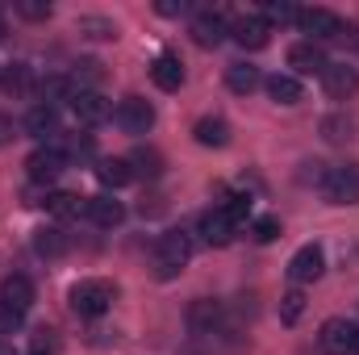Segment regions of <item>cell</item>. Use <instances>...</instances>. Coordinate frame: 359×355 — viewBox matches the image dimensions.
<instances>
[{"mask_svg":"<svg viewBox=\"0 0 359 355\" xmlns=\"http://www.w3.org/2000/svg\"><path fill=\"white\" fill-rule=\"evenodd\" d=\"M188 260H192V234H184V230L159 234V243H155V267H159L163 280H172L176 272H184Z\"/></svg>","mask_w":359,"mask_h":355,"instance_id":"cell-1","label":"cell"},{"mask_svg":"<svg viewBox=\"0 0 359 355\" xmlns=\"http://www.w3.org/2000/svg\"><path fill=\"white\" fill-rule=\"evenodd\" d=\"M322 196L330 205H359V168L355 163H343V168H326L322 176Z\"/></svg>","mask_w":359,"mask_h":355,"instance_id":"cell-2","label":"cell"},{"mask_svg":"<svg viewBox=\"0 0 359 355\" xmlns=\"http://www.w3.org/2000/svg\"><path fill=\"white\" fill-rule=\"evenodd\" d=\"M67 301H72V309H76L80 318H100V314L113 305V288H109L104 280H80V284H72Z\"/></svg>","mask_w":359,"mask_h":355,"instance_id":"cell-3","label":"cell"},{"mask_svg":"<svg viewBox=\"0 0 359 355\" xmlns=\"http://www.w3.org/2000/svg\"><path fill=\"white\" fill-rule=\"evenodd\" d=\"M113 121L126 130V134H147L155 126V105L142 100V96H126L117 109H113Z\"/></svg>","mask_w":359,"mask_h":355,"instance_id":"cell-4","label":"cell"},{"mask_svg":"<svg viewBox=\"0 0 359 355\" xmlns=\"http://www.w3.org/2000/svg\"><path fill=\"white\" fill-rule=\"evenodd\" d=\"M355 339H359V326L347 322V318H326L322 322V335H318V343H322L326 355H351Z\"/></svg>","mask_w":359,"mask_h":355,"instance_id":"cell-5","label":"cell"},{"mask_svg":"<svg viewBox=\"0 0 359 355\" xmlns=\"http://www.w3.org/2000/svg\"><path fill=\"white\" fill-rule=\"evenodd\" d=\"M63 168H67V155L50 142V147H38L29 159H25V172H29V180L34 184H50V180L63 176Z\"/></svg>","mask_w":359,"mask_h":355,"instance_id":"cell-6","label":"cell"},{"mask_svg":"<svg viewBox=\"0 0 359 355\" xmlns=\"http://www.w3.org/2000/svg\"><path fill=\"white\" fill-rule=\"evenodd\" d=\"M326 272V251L318 247V243H305L292 260H288V280L292 284H309V280H318Z\"/></svg>","mask_w":359,"mask_h":355,"instance_id":"cell-7","label":"cell"},{"mask_svg":"<svg viewBox=\"0 0 359 355\" xmlns=\"http://www.w3.org/2000/svg\"><path fill=\"white\" fill-rule=\"evenodd\" d=\"M230 34H234V42L243 46V51H264L271 42V25L264 21V13H247V17H238L234 25H230Z\"/></svg>","mask_w":359,"mask_h":355,"instance_id":"cell-8","label":"cell"},{"mask_svg":"<svg viewBox=\"0 0 359 355\" xmlns=\"http://www.w3.org/2000/svg\"><path fill=\"white\" fill-rule=\"evenodd\" d=\"M297 25H301L305 34H313V38H343V34H347L343 17L330 13V8H301Z\"/></svg>","mask_w":359,"mask_h":355,"instance_id":"cell-9","label":"cell"},{"mask_svg":"<svg viewBox=\"0 0 359 355\" xmlns=\"http://www.w3.org/2000/svg\"><path fill=\"white\" fill-rule=\"evenodd\" d=\"M322 84H326V92L334 100H351V96H359V72L351 63H326Z\"/></svg>","mask_w":359,"mask_h":355,"instance_id":"cell-10","label":"cell"},{"mask_svg":"<svg viewBox=\"0 0 359 355\" xmlns=\"http://www.w3.org/2000/svg\"><path fill=\"white\" fill-rule=\"evenodd\" d=\"M72 113H76L80 126H100V121L113 117V105H109L100 92H76V96H72Z\"/></svg>","mask_w":359,"mask_h":355,"instance_id":"cell-11","label":"cell"},{"mask_svg":"<svg viewBox=\"0 0 359 355\" xmlns=\"http://www.w3.org/2000/svg\"><path fill=\"white\" fill-rule=\"evenodd\" d=\"M29 305H34V284L25 276H4V284H0V309L25 314Z\"/></svg>","mask_w":359,"mask_h":355,"instance_id":"cell-12","label":"cell"},{"mask_svg":"<svg viewBox=\"0 0 359 355\" xmlns=\"http://www.w3.org/2000/svg\"><path fill=\"white\" fill-rule=\"evenodd\" d=\"M217 326H222V301L201 297V301L188 305V330H192V335H213Z\"/></svg>","mask_w":359,"mask_h":355,"instance_id":"cell-13","label":"cell"},{"mask_svg":"<svg viewBox=\"0 0 359 355\" xmlns=\"http://www.w3.org/2000/svg\"><path fill=\"white\" fill-rule=\"evenodd\" d=\"M84 217H88L92 226H100V230H113V226H121V222H126V205H121V201H113V196H88Z\"/></svg>","mask_w":359,"mask_h":355,"instance_id":"cell-14","label":"cell"},{"mask_svg":"<svg viewBox=\"0 0 359 355\" xmlns=\"http://www.w3.org/2000/svg\"><path fill=\"white\" fill-rule=\"evenodd\" d=\"M226 34H230V25H226L222 13H201V17H192V42H196V46H222Z\"/></svg>","mask_w":359,"mask_h":355,"instance_id":"cell-15","label":"cell"},{"mask_svg":"<svg viewBox=\"0 0 359 355\" xmlns=\"http://www.w3.org/2000/svg\"><path fill=\"white\" fill-rule=\"evenodd\" d=\"M288 67H292L297 76H322V72H326V55H322V46H313V42H297V46L288 51Z\"/></svg>","mask_w":359,"mask_h":355,"instance_id":"cell-16","label":"cell"},{"mask_svg":"<svg viewBox=\"0 0 359 355\" xmlns=\"http://www.w3.org/2000/svg\"><path fill=\"white\" fill-rule=\"evenodd\" d=\"M25 130H29L34 138H55V134H59V109L38 100V105L25 113Z\"/></svg>","mask_w":359,"mask_h":355,"instance_id":"cell-17","label":"cell"},{"mask_svg":"<svg viewBox=\"0 0 359 355\" xmlns=\"http://www.w3.org/2000/svg\"><path fill=\"white\" fill-rule=\"evenodd\" d=\"M151 80H155L163 92H176L180 84H184V67H180V59L172 55V51H163V55L151 63Z\"/></svg>","mask_w":359,"mask_h":355,"instance_id":"cell-18","label":"cell"},{"mask_svg":"<svg viewBox=\"0 0 359 355\" xmlns=\"http://www.w3.org/2000/svg\"><path fill=\"white\" fill-rule=\"evenodd\" d=\"M201 239H205L209 247H226V243L234 239V222H230L222 209H213V213L201 217Z\"/></svg>","mask_w":359,"mask_h":355,"instance_id":"cell-19","label":"cell"},{"mask_svg":"<svg viewBox=\"0 0 359 355\" xmlns=\"http://www.w3.org/2000/svg\"><path fill=\"white\" fill-rule=\"evenodd\" d=\"M192 138L201 147H226L230 142V126H226V117H201L192 126Z\"/></svg>","mask_w":359,"mask_h":355,"instance_id":"cell-20","label":"cell"},{"mask_svg":"<svg viewBox=\"0 0 359 355\" xmlns=\"http://www.w3.org/2000/svg\"><path fill=\"white\" fill-rule=\"evenodd\" d=\"M259 84H264L259 67H251V63H230V67H226V88H230V92L247 96V92H255Z\"/></svg>","mask_w":359,"mask_h":355,"instance_id":"cell-21","label":"cell"},{"mask_svg":"<svg viewBox=\"0 0 359 355\" xmlns=\"http://www.w3.org/2000/svg\"><path fill=\"white\" fill-rule=\"evenodd\" d=\"M264 88H268V96L276 105H297V100L305 96L301 80H297V76H284V72H276L271 80H264Z\"/></svg>","mask_w":359,"mask_h":355,"instance_id":"cell-22","label":"cell"},{"mask_svg":"<svg viewBox=\"0 0 359 355\" xmlns=\"http://www.w3.org/2000/svg\"><path fill=\"white\" fill-rule=\"evenodd\" d=\"M42 205H46V213H55V217H80L84 205H88V196H80V192H50Z\"/></svg>","mask_w":359,"mask_h":355,"instance_id":"cell-23","label":"cell"},{"mask_svg":"<svg viewBox=\"0 0 359 355\" xmlns=\"http://www.w3.org/2000/svg\"><path fill=\"white\" fill-rule=\"evenodd\" d=\"M34 251L38 255H63L67 251V234L59 230V226H42V230H34Z\"/></svg>","mask_w":359,"mask_h":355,"instance_id":"cell-24","label":"cell"},{"mask_svg":"<svg viewBox=\"0 0 359 355\" xmlns=\"http://www.w3.org/2000/svg\"><path fill=\"white\" fill-rule=\"evenodd\" d=\"M96 180H100L104 188H121V184L134 180V172H130L126 159H100V163H96Z\"/></svg>","mask_w":359,"mask_h":355,"instance_id":"cell-25","label":"cell"},{"mask_svg":"<svg viewBox=\"0 0 359 355\" xmlns=\"http://www.w3.org/2000/svg\"><path fill=\"white\" fill-rule=\"evenodd\" d=\"M126 163H130L134 176H147V180H155L159 172H163V159H159V151H151V147H138Z\"/></svg>","mask_w":359,"mask_h":355,"instance_id":"cell-26","label":"cell"},{"mask_svg":"<svg viewBox=\"0 0 359 355\" xmlns=\"http://www.w3.org/2000/svg\"><path fill=\"white\" fill-rule=\"evenodd\" d=\"M76 29H80L84 38H96V42H113V38H117V25H113L109 17H80Z\"/></svg>","mask_w":359,"mask_h":355,"instance_id":"cell-27","label":"cell"},{"mask_svg":"<svg viewBox=\"0 0 359 355\" xmlns=\"http://www.w3.org/2000/svg\"><path fill=\"white\" fill-rule=\"evenodd\" d=\"M322 134L330 138V142H347V138H355V121L351 117H322Z\"/></svg>","mask_w":359,"mask_h":355,"instance_id":"cell-28","label":"cell"},{"mask_svg":"<svg viewBox=\"0 0 359 355\" xmlns=\"http://www.w3.org/2000/svg\"><path fill=\"white\" fill-rule=\"evenodd\" d=\"M301 314H305V293H301V288L284 293V297H280V322H284V326H292Z\"/></svg>","mask_w":359,"mask_h":355,"instance_id":"cell-29","label":"cell"},{"mask_svg":"<svg viewBox=\"0 0 359 355\" xmlns=\"http://www.w3.org/2000/svg\"><path fill=\"white\" fill-rule=\"evenodd\" d=\"M297 17H301V8H292V4H284V0H268V4H264V21H280V25H284V21H297Z\"/></svg>","mask_w":359,"mask_h":355,"instance_id":"cell-30","label":"cell"},{"mask_svg":"<svg viewBox=\"0 0 359 355\" xmlns=\"http://www.w3.org/2000/svg\"><path fill=\"white\" fill-rule=\"evenodd\" d=\"M17 13L29 17V21H46L50 17V4L46 0H17Z\"/></svg>","mask_w":359,"mask_h":355,"instance_id":"cell-31","label":"cell"},{"mask_svg":"<svg viewBox=\"0 0 359 355\" xmlns=\"http://www.w3.org/2000/svg\"><path fill=\"white\" fill-rule=\"evenodd\" d=\"M280 239V217H259L255 222V243H276Z\"/></svg>","mask_w":359,"mask_h":355,"instance_id":"cell-32","label":"cell"},{"mask_svg":"<svg viewBox=\"0 0 359 355\" xmlns=\"http://www.w3.org/2000/svg\"><path fill=\"white\" fill-rule=\"evenodd\" d=\"M155 8H159L163 17H180V13H188V0H159Z\"/></svg>","mask_w":359,"mask_h":355,"instance_id":"cell-33","label":"cell"},{"mask_svg":"<svg viewBox=\"0 0 359 355\" xmlns=\"http://www.w3.org/2000/svg\"><path fill=\"white\" fill-rule=\"evenodd\" d=\"M21 326V314H8V309H0V330H17Z\"/></svg>","mask_w":359,"mask_h":355,"instance_id":"cell-34","label":"cell"},{"mask_svg":"<svg viewBox=\"0 0 359 355\" xmlns=\"http://www.w3.org/2000/svg\"><path fill=\"white\" fill-rule=\"evenodd\" d=\"M8 138H17V134H13V117L0 113V142H8Z\"/></svg>","mask_w":359,"mask_h":355,"instance_id":"cell-35","label":"cell"},{"mask_svg":"<svg viewBox=\"0 0 359 355\" xmlns=\"http://www.w3.org/2000/svg\"><path fill=\"white\" fill-rule=\"evenodd\" d=\"M0 355H13V347H8V343H0Z\"/></svg>","mask_w":359,"mask_h":355,"instance_id":"cell-36","label":"cell"},{"mask_svg":"<svg viewBox=\"0 0 359 355\" xmlns=\"http://www.w3.org/2000/svg\"><path fill=\"white\" fill-rule=\"evenodd\" d=\"M351 355H359V339H355V347H351Z\"/></svg>","mask_w":359,"mask_h":355,"instance_id":"cell-37","label":"cell"},{"mask_svg":"<svg viewBox=\"0 0 359 355\" xmlns=\"http://www.w3.org/2000/svg\"><path fill=\"white\" fill-rule=\"evenodd\" d=\"M0 38H4V17H0Z\"/></svg>","mask_w":359,"mask_h":355,"instance_id":"cell-38","label":"cell"},{"mask_svg":"<svg viewBox=\"0 0 359 355\" xmlns=\"http://www.w3.org/2000/svg\"><path fill=\"white\" fill-rule=\"evenodd\" d=\"M34 355H50V351H34Z\"/></svg>","mask_w":359,"mask_h":355,"instance_id":"cell-39","label":"cell"}]
</instances>
